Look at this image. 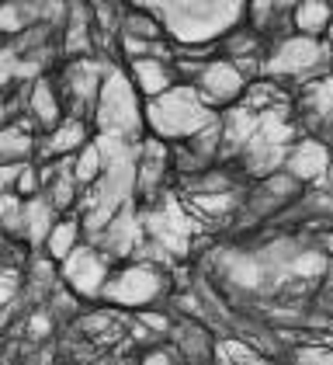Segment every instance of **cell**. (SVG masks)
<instances>
[{"mask_svg": "<svg viewBox=\"0 0 333 365\" xmlns=\"http://www.w3.org/2000/svg\"><path fill=\"white\" fill-rule=\"evenodd\" d=\"M146 125L153 129L157 140H194L208 122H216L212 108L201 105L198 87H170L166 94L153 98L142 108Z\"/></svg>", "mask_w": 333, "mask_h": 365, "instance_id": "6da1fadb", "label": "cell"}, {"mask_svg": "<svg viewBox=\"0 0 333 365\" xmlns=\"http://www.w3.org/2000/svg\"><path fill=\"white\" fill-rule=\"evenodd\" d=\"M94 122H97L101 136H115V140L139 136V129H142V108H139V91L132 84V77H125L122 70H111L108 77H105Z\"/></svg>", "mask_w": 333, "mask_h": 365, "instance_id": "7a4b0ae2", "label": "cell"}, {"mask_svg": "<svg viewBox=\"0 0 333 365\" xmlns=\"http://www.w3.org/2000/svg\"><path fill=\"white\" fill-rule=\"evenodd\" d=\"M153 11L174 14V18H164L166 31H174V35L184 38V42H198V38H212V35H219L222 29H229V25L236 21V18H229V14H240V11H247V7L229 4L219 18H205V14H212L216 7H194V4H174V7H153Z\"/></svg>", "mask_w": 333, "mask_h": 365, "instance_id": "3957f363", "label": "cell"}, {"mask_svg": "<svg viewBox=\"0 0 333 365\" xmlns=\"http://www.w3.org/2000/svg\"><path fill=\"white\" fill-rule=\"evenodd\" d=\"M327 56H330V49L319 38L292 35V38H281L275 46V53L264 63V73H271V77H305L316 66H323Z\"/></svg>", "mask_w": 333, "mask_h": 365, "instance_id": "277c9868", "label": "cell"}, {"mask_svg": "<svg viewBox=\"0 0 333 365\" xmlns=\"http://www.w3.org/2000/svg\"><path fill=\"white\" fill-rule=\"evenodd\" d=\"M164 292V275L153 264H129L105 285V299L118 307H142Z\"/></svg>", "mask_w": 333, "mask_h": 365, "instance_id": "5b68a950", "label": "cell"}, {"mask_svg": "<svg viewBox=\"0 0 333 365\" xmlns=\"http://www.w3.org/2000/svg\"><path fill=\"white\" fill-rule=\"evenodd\" d=\"M247 91V77L236 70L233 59H216V63H205L201 77H198V98L205 108H216L226 105L233 98H240Z\"/></svg>", "mask_w": 333, "mask_h": 365, "instance_id": "8992f818", "label": "cell"}, {"mask_svg": "<svg viewBox=\"0 0 333 365\" xmlns=\"http://www.w3.org/2000/svg\"><path fill=\"white\" fill-rule=\"evenodd\" d=\"M63 279L73 285V292L80 296H97L108 285V261L90 247H77L63 261Z\"/></svg>", "mask_w": 333, "mask_h": 365, "instance_id": "52a82bcc", "label": "cell"}, {"mask_svg": "<svg viewBox=\"0 0 333 365\" xmlns=\"http://www.w3.org/2000/svg\"><path fill=\"white\" fill-rule=\"evenodd\" d=\"M288 174L295 181H323L330 170V150L319 140H302L288 150Z\"/></svg>", "mask_w": 333, "mask_h": 365, "instance_id": "ba28073f", "label": "cell"}, {"mask_svg": "<svg viewBox=\"0 0 333 365\" xmlns=\"http://www.w3.org/2000/svg\"><path fill=\"white\" fill-rule=\"evenodd\" d=\"M129 73H132V84H136L139 94H146L149 101L153 98H160V94H166L170 91V84H174V73H170V63H164V59H136V63H129Z\"/></svg>", "mask_w": 333, "mask_h": 365, "instance_id": "9c48e42d", "label": "cell"}, {"mask_svg": "<svg viewBox=\"0 0 333 365\" xmlns=\"http://www.w3.org/2000/svg\"><path fill=\"white\" fill-rule=\"evenodd\" d=\"M260 129V115H253L250 108L236 105L222 115V153H236L243 150Z\"/></svg>", "mask_w": 333, "mask_h": 365, "instance_id": "30bf717a", "label": "cell"}, {"mask_svg": "<svg viewBox=\"0 0 333 365\" xmlns=\"http://www.w3.org/2000/svg\"><path fill=\"white\" fill-rule=\"evenodd\" d=\"M21 223H25V237L31 244H46L49 233L56 226V209L46 195H35L25 202V212H21Z\"/></svg>", "mask_w": 333, "mask_h": 365, "instance_id": "8fae6325", "label": "cell"}, {"mask_svg": "<svg viewBox=\"0 0 333 365\" xmlns=\"http://www.w3.org/2000/svg\"><path fill=\"white\" fill-rule=\"evenodd\" d=\"M292 25L305 38H319L323 31H330L333 25V7L323 0H309V4H295L292 7Z\"/></svg>", "mask_w": 333, "mask_h": 365, "instance_id": "7c38bea8", "label": "cell"}, {"mask_svg": "<svg viewBox=\"0 0 333 365\" xmlns=\"http://www.w3.org/2000/svg\"><path fill=\"white\" fill-rule=\"evenodd\" d=\"M83 146H87V122L80 118L59 122V129H53L49 136V153H80Z\"/></svg>", "mask_w": 333, "mask_h": 365, "instance_id": "4fadbf2b", "label": "cell"}, {"mask_svg": "<svg viewBox=\"0 0 333 365\" xmlns=\"http://www.w3.org/2000/svg\"><path fill=\"white\" fill-rule=\"evenodd\" d=\"M101 178H105V157H101V146H97V143H87L80 153L73 157V181L94 188Z\"/></svg>", "mask_w": 333, "mask_h": 365, "instance_id": "5bb4252c", "label": "cell"}, {"mask_svg": "<svg viewBox=\"0 0 333 365\" xmlns=\"http://www.w3.org/2000/svg\"><path fill=\"white\" fill-rule=\"evenodd\" d=\"M77 233H80L77 220H59L53 226V233H49V240H46V254L53 261H66L70 254L77 251Z\"/></svg>", "mask_w": 333, "mask_h": 365, "instance_id": "9a60e30c", "label": "cell"}, {"mask_svg": "<svg viewBox=\"0 0 333 365\" xmlns=\"http://www.w3.org/2000/svg\"><path fill=\"white\" fill-rule=\"evenodd\" d=\"M28 108H31V115H35L42 125H56V122H59V101H56V91L49 81H38V84L31 87Z\"/></svg>", "mask_w": 333, "mask_h": 365, "instance_id": "2e32d148", "label": "cell"}, {"mask_svg": "<svg viewBox=\"0 0 333 365\" xmlns=\"http://www.w3.org/2000/svg\"><path fill=\"white\" fill-rule=\"evenodd\" d=\"M38 14H42L38 4H0V31L18 35V31H25L28 25H35Z\"/></svg>", "mask_w": 333, "mask_h": 365, "instance_id": "e0dca14e", "label": "cell"}, {"mask_svg": "<svg viewBox=\"0 0 333 365\" xmlns=\"http://www.w3.org/2000/svg\"><path fill=\"white\" fill-rule=\"evenodd\" d=\"M122 31H125V35H136L142 42H160L164 25H160L157 18H149V7H132V11L122 18Z\"/></svg>", "mask_w": 333, "mask_h": 365, "instance_id": "ac0fdd59", "label": "cell"}, {"mask_svg": "<svg viewBox=\"0 0 333 365\" xmlns=\"http://www.w3.org/2000/svg\"><path fill=\"white\" fill-rule=\"evenodd\" d=\"M285 98H281V91H278L271 81H260V84H253L243 91V108H250V112L257 115V112H271V108H278Z\"/></svg>", "mask_w": 333, "mask_h": 365, "instance_id": "d6986e66", "label": "cell"}, {"mask_svg": "<svg viewBox=\"0 0 333 365\" xmlns=\"http://www.w3.org/2000/svg\"><path fill=\"white\" fill-rule=\"evenodd\" d=\"M216 351H219L222 365H264V359L250 344H243V341H219Z\"/></svg>", "mask_w": 333, "mask_h": 365, "instance_id": "ffe728a7", "label": "cell"}, {"mask_svg": "<svg viewBox=\"0 0 333 365\" xmlns=\"http://www.w3.org/2000/svg\"><path fill=\"white\" fill-rule=\"evenodd\" d=\"M191 205L198 212H205V216H222V212H233V209H236V195H229V192H219V195H194Z\"/></svg>", "mask_w": 333, "mask_h": 365, "instance_id": "44dd1931", "label": "cell"}, {"mask_svg": "<svg viewBox=\"0 0 333 365\" xmlns=\"http://www.w3.org/2000/svg\"><path fill=\"white\" fill-rule=\"evenodd\" d=\"M288 268H292L299 279H319V275L327 272V257H323V254H316V251H309V254H299Z\"/></svg>", "mask_w": 333, "mask_h": 365, "instance_id": "7402d4cb", "label": "cell"}, {"mask_svg": "<svg viewBox=\"0 0 333 365\" xmlns=\"http://www.w3.org/2000/svg\"><path fill=\"white\" fill-rule=\"evenodd\" d=\"M257 35H250V31H236V35H226V53L233 56V63L236 59H247L253 56V49H257Z\"/></svg>", "mask_w": 333, "mask_h": 365, "instance_id": "603a6c76", "label": "cell"}, {"mask_svg": "<svg viewBox=\"0 0 333 365\" xmlns=\"http://www.w3.org/2000/svg\"><path fill=\"white\" fill-rule=\"evenodd\" d=\"M264 192L271 198H292V195H299V181L285 170V174H271L268 178V185H264Z\"/></svg>", "mask_w": 333, "mask_h": 365, "instance_id": "cb8c5ba5", "label": "cell"}, {"mask_svg": "<svg viewBox=\"0 0 333 365\" xmlns=\"http://www.w3.org/2000/svg\"><path fill=\"white\" fill-rule=\"evenodd\" d=\"M38 188H42V170L31 168V164H25L21 178H18V185H14V195L35 198V195H38Z\"/></svg>", "mask_w": 333, "mask_h": 365, "instance_id": "d4e9b609", "label": "cell"}, {"mask_svg": "<svg viewBox=\"0 0 333 365\" xmlns=\"http://www.w3.org/2000/svg\"><path fill=\"white\" fill-rule=\"evenodd\" d=\"M295 365H333V348H323V344L299 348L295 351Z\"/></svg>", "mask_w": 333, "mask_h": 365, "instance_id": "484cf974", "label": "cell"}, {"mask_svg": "<svg viewBox=\"0 0 333 365\" xmlns=\"http://www.w3.org/2000/svg\"><path fill=\"white\" fill-rule=\"evenodd\" d=\"M18 296V272H4L0 275V307H7Z\"/></svg>", "mask_w": 333, "mask_h": 365, "instance_id": "4316f807", "label": "cell"}, {"mask_svg": "<svg viewBox=\"0 0 333 365\" xmlns=\"http://www.w3.org/2000/svg\"><path fill=\"white\" fill-rule=\"evenodd\" d=\"M14 70H18V49L0 53V87L7 84V81H14Z\"/></svg>", "mask_w": 333, "mask_h": 365, "instance_id": "83f0119b", "label": "cell"}, {"mask_svg": "<svg viewBox=\"0 0 333 365\" xmlns=\"http://www.w3.org/2000/svg\"><path fill=\"white\" fill-rule=\"evenodd\" d=\"M139 324H146V327H149V331H157V334L170 327V320H166V317H160V313H149V309H142V313H139Z\"/></svg>", "mask_w": 333, "mask_h": 365, "instance_id": "f1b7e54d", "label": "cell"}, {"mask_svg": "<svg viewBox=\"0 0 333 365\" xmlns=\"http://www.w3.org/2000/svg\"><path fill=\"white\" fill-rule=\"evenodd\" d=\"M28 334L31 337H46L49 334V317H46V313H35V317L28 320Z\"/></svg>", "mask_w": 333, "mask_h": 365, "instance_id": "f546056e", "label": "cell"}, {"mask_svg": "<svg viewBox=\"0 0 333 365\" xmlns=\"http://www.w3.org/2000/svg\"><path fill=\"white\" fill-rule=\"evenodd\" d=\"M142 365H170V355H164V351H153V355H149Z\"/></svg>", "mask_w": 333, "mask_h": 365, "instance_id": "4dcf8cb0", "label": "cell"}, {"mask_svg": "<svg viewBox=\"0 0 333 365\" xmlns=\"http://www.w3.org/2000/svg\"><path fill=\"white\" fill-rule=\"evenodd\" d=\"M0 133H4V101H0Z\"/></svg>", "mask_w": 333, "mask_h": 365, "instance_id": "1f68e13d", "label": "cell"}, {"mask_svg": "<svg viewBox=\"0 0 333 365\" xmlns=\"http://www.w3.org/2000/svg\"><path fill=\"white\" fill-rule=\"evenodd\" d=\"M327 251H330V254H333V237H330V240H327Z\"/></svg>", "mask_w": 333, "mask_h": 365, "instance_id": "d6a6232c", "label": "cell"}, {"mask_svg": "<svg viewBox=\"0 0 333 365\" xmlns=\"http://www.w3.org/2000/svg\"><path fill=\"white\" fill-rule=\"evenodd\" d=\"M327 35H330V46H333V25H330V31H327Z\"/></svg>", "mask_w": 333, "mask_h": 365, "instance_id": "836d02e7", "label": "cell"}]
</instances>
